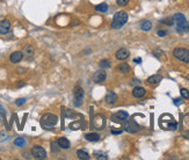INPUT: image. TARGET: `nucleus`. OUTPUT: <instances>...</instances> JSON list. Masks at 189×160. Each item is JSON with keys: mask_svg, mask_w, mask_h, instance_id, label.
<instances>
[{"mask_svg": "<svg viewBox=\"0 0 189 160\" xmlns=\"http://www.w3.org/2000/svg\"><path fill=\"white\" fill-rule=\"evenodd\" d=\"M159 125L164 130H176L178 129V122L174 120V117L170 114L161 115L159 120Z\"/></svg>", "mask_w": 189, "mask_h": 160, "instance_id": "nucleus-1", "label": "nucleus"}, {"mask_svg": "<svg viewBox=\"0 0 189 160\" xmlns=\"http://www.w3.org/2000/svg\"><path fill=\"white\" fill-rule=\"evenodd\" d=\"M128 19L129 16L127 14V12L120 10L114 15L113 21H111V28L113 29H121L123 26L128 22Z\"/></svg>", "mask_w": 189, "mask_h": 160, "instance_id": "nucleus-2", "label": "nucleus"}, {"mask_svg": "<svg viewBox=\"0 0 189 160\" xmlns=\"http://www.w3.org/2000/svg\"><path fill=\"white\" fill-rule=\"evenodd\" d=\"M173 21L176 24V30L179 33H187V31H189V23L187 22V20H186L183 14H181V13L174 14L173 15Z\"/></svg>", "mask_w": 189, "mask_h": 160, "instance_id": "nucleus-3", "label": "nucleus"}, {"mask_svg": "<svg viewBox=\"0 0 189 160\" xmlns=\"http://www.w3.org/2000/svg\"><path fill=\"white\" fill-rule=\"evenodd\" d=\"M173 56L180 62L189 64V50L186 48H175L173 50Z\"/></svg>", "mask_w": 189, "mask_h": 160, "instance_id": "nucleus-4", "label": "nucleus"}, {"mask_svg": "<svg viewBox=\"0 0 189 160\" xmlns=\"http://www.w3.org/2000/svg\"><path fill=\"white\" fill-rule=\"evenodd\" d=\"M57 122H58V117H57L55 114H50V113L44 114L42 116V118H41L42 125L47 126V128H52V126H55L57 124Z\"/></svg>", "mask_w": 189, "mask_h": 160, "instance_id": "nucleus-5", "label": "nucleus"}, {"mask_svg": "<svg viewBox=\"0 0 189 160\" xmlns=\"http://www.w3.org/2000/svg\"><path fill=\"white\" fill-rule=\"evenodd\" d=\"M73 97H74V106H81L82 100H84V89L80 86H76L73 88Z\"/></svg>", "mask_w": 189, "mask_h": 160, "instance_id": "nucleus-6", "label": "nucleus"}, {"mask_svg": "<svg viewBox=\"0 0 189 160\" xmlns=\"http://www.w3.org/2000/svg\"><path fill=\"white\" fill-rule=\"evenodd\" d=\"M30 152L35 159H45L47 158V151L40 145H35Z\"/></svg>", "mask_w": 189, "mask_h": 160, "instance_id": "nucleus-7", "label": "nucleus"}, {"mask_svg": "<svg viewBox=\"0 0 189 160\" xmlns=\"http://www.w3.org/2000/svg\"><path fill=\"white\" fill-rule=\"evenodd\" d=\"M129 56H130V51L125 48L118 49L117 51H116V53H115V57L118 60H125L127 58H129Z\"/></svg>", "mask_w": 189, "mask_h": 160, "instance_id": "nucleus-8", "label": "nucleus"}, {"mask_svg": "<svg viewBox=\"0 0 189 160\" xmlns=\"http://www.w3.org/2000/svg\"><path fill=\"white\" fill-rule=\"evenodd\" d=\"M106 78H107L106 72H104L103 70H99V71H96V72L93 74V81L96 84H101L106 80Z\"/></svg>", "mask_w": 189, "mask_h": 160, "instance_id": "nucleus-9", "label": "nucleus"}, {"mask_svg": "<svg viewBox=\"0 0 189 160\" xmlns=\"http://www.w3.org/2000/svg\"><path fill=\"white\" fill-rule=\"evenodd\" d=\"M124 129L128 131V132H130V133H135V132L141 130V126L138 125L135 121H128L127 124H125V126H124Z\"/></svg>", "mask_w": 189, "mask_h": 160, "instance_id": "nucleus-10", "label": "nucleus"}, {"mask_svg": "<svg viewBox=\"0 0 189 160\" xmlns=\"http://www.w3.org/2000/svg\"><path fill=\"white\" fill-rule=\"evenodd\" d=\"M111 118H113L114 121H121V122L127 121L129 118V114L127 112H124V110H120L116 114H114Z\"/></svg>", "mask_w": 189, "mask_h": 160, "instance_id": "nucleus-11", "label": "nucleus"}, {"mask_svg": "<svg viewBox=\"0 0 189 160\" xmlns=\"http://www.w3.org/2000/svg\"><path fill=\"white\" fill-rule=\"evenodd\" d=\"M10 30V22L8 20H2L0 22V34L6 35Z\"/></svg>", "mask_w": 189, "mask_h": 160, "instance_id": "nucleus-12", "label": "nucleus"}, {"mask_svg": "<svg viewBox=\"0 0 189 160\" xmlns=\"http://www.w3.org/2000/svg\"><path fill=\"white\" fill-rule=\"evenodd\" d=\"M22 58H23V53H22V51H15V52H13L10 56V60L14 64L21 62Z\"/></svg>", "mask_w": 189, "mask_h": 160, "instance_id": "nucleus-13", "label": "nucleus"}, {"mask_svg": "<svg viewBox=\"0 0 189 160\" xmlns=\"http://www.w3.org/2000/svg\"><path fill=\"white\" fill-rule=\"evenodd\" d=\"M57 144L58 146L63 149V150H67V149H70V146H71V143L70 141L65 138V137H61V138H58V141H57Z\"/></svg>", "mask_w": 189, "mask_h": 160, "instance_id": "nucleus-14", "label": "nucleus"}, {"mask_svg": "<svg viewBox=\"0 0 189 160\" xmlns=\"http://www.w3.org/2000/svg\"><path fill=\"white\" fill-rule=\"evenodd\" d=\"M146 94V91H145V88L141 87V86H136V87L133 88L132 91V95L135 97H137V99H141L143 97L144 95Z\"/></svg>", "mask_w": 189, "mask_h": 160, "instance_id": "nucleus-15", "label": "nucleus"}, {"mask_svg": "<svg viewBox=\"0 0 189 160\" xmlns=\"http://www.w3.org/2000/svg\"><path fill=\"white\" fill-rule=\"evenodd\" d=\"M116 101H117V95H116V93L108 92L106 94V102H107L108 105H114Z\"/></svg>", "mask_w": 189, "mask_h": 160, "instance_id": "nucleus-16", "label": "nucleus"}, {"mask_svg": "<svg viewBox=\"0 0 189 160\" xmlns=\"http://www.w3.org/2000/svg\"><path fill=\"white\" fill-rule=\"evenodd\" d=\"M161 80H162V77L160 74H153V76L147 78V83L150 85H157V84L160 83Z\"/></svg>", "mask_w": 189, "mask_h": 160, "instance_id": "nucleus-17", "label": "nucleus"}, {"mask_svg": "<svg viewBox=\"0 0 189 160\" xmlns=\"http://www.w3.org/2000/svg\"><path fill=\"white\" fill-rule=\"evenodd\" d=\"M85 138L88 142H99L100 135L99 133H96V132H90V133H87V135H86Z\"/></svg>", "mask_w": 189, "mask_h": 160, "instance_id": "nucleus-18", "label": "nucleus"}, {"mask_svg": "<svg viewBox=\"0 0 189 160\" xmlns=\"http://www.w3.org/2000/svg\"><path fill=\"white\" fill-rule=\"evenodd\" d=\"M34 52H35L34 47H33V45H30V44L26 45V47L23 48V50H22V53H23V55H26V56H28V57H32V56L34 55Z\"/></svg>", "mask_w": 189, "mask_h": 160, "instance_id": "nucleus-19", "label": "nucleus"}, {"mask_svg": "<svg viewBox=\"0 0 189 160\" xmlns=\"http://www.w3.org/2000/svg\"><path fill=\"white\" fill-rule=\"evenodd\" d=\"M117 70L120 73H128L130 71V65L128 63H122L118 65Z\"/></svg>", "mask_w": 189, "mask_h": 160, "instance_id": "nucleus-20", "label": "nucleus"}, {"mask_svg": "<svg viewBox=\"0 0 189 160\" xmlns=\"http://www.w3.org/2000/svg\"><path fill=\"white\" fill-rule=\"evenodd\" d=\"M141 29L143 31H150L152 29V22L151 21H143L142 24H141Z\"/></svg>", "mask_w": 189, "mask_h": 160, "instance_id": "nucleus-21", "label": "nucleus"}, {"mask_svg": "<svg viewBox=\"0 0 189 160\" xmlns=\"http://www.w3.org/2000/svg\"><path fill=\"white\" fill-rule=\"evenodd\" d=\"M77 155L80 160H88L90 159V154L86 152L85 150H78L77 151Z\"/></svg>", "mask_w": 189, "mask_h": 160, "instance_id": "nucleus-22", "label": "nucleus"}, {"mask_svg": "<svg viewBox=\"0 0 189 160\" xmlns=\"http://www.w3.org/2000/svg\"><path fill=\"white\" fill-rule=\"evenodd\" d=\"M95 10H98V12H102V13H104V12H107L108 10V5L107 4H100V5H96L95 6Z\"/></svg>", "mask_w": 189, "mask_h": 160, "instance_id": "nucleus-23", "label": "nucleus"}, {"mask_svg": "<svg viewBox=\"0 0 189 160\" xmlns=\"http://www.w3.org/2000/svg\"><path fill=\"white\" fill-rule=\"evenodd\" d=\"M99 66L101 68H110V62L108 59H102V60H100Z\"/></svg>", "mask_w": 189, "mask_h": 160, "instance_id": "nucleus-24", "label": "nucleus"}, {"mask_svg": "<svg viewBox=\"0 0 189 160\" xmlns=\"http://www.w3.org/2000/svg\"><path fill=\"white\" fill-rule=\"evenodd\" d=\"M180 93H181V96H182V99H186V100H188V99H189V91L187 89V88H181Z\"/></svg>", "mask_w": 189, "mask_h": 160, "instance_id": "nucleus-25", "label": "nucleus"}, {"mask_svg": "<svg viewBox=\"0 0 189 160\" xmlns=\"http://www.w3.org/2000/svg\"><path fill=\"white\" fill-rule=\"evenodd\" d=\"M59 146H58V144H57V142H52L51 143V151L53 152V153H58L59 152Z\"/></svg>", "mask_w": 189, "mask_h": 160, "instance_id": "nucleus-26", "label": "nucleus"}, {"mask_svg": "<svg viewBox=\"0 0 189 160\" xmlns=\"http://www.w3.org/2000/svg\"><path fill=\"white\" fill-rule=\"evenodd\" d=\"M14 144H15V145H16V146H23L24 144H26V142H24L23 138H21V137H19V138H15Z\"/></svg>", "mask_w": 189, "mask_h": 160, "instance_id": "nucleus-27", "label": "nucleus"}, {"mask_svg": "<svg viewBox=\"0 0 189 160\" xmlns=\"http://www.w3.org/2000/svg\"><path fill=\"white\" fill-rule=\"evenodd\" d=\"M94 155H95V158H96V159H103V160L108 159V155L104 154V153H98V152H95Z\"/></svg>", "mask_w": 189, "mask_h": 160, "instance_id": "nucleus-28", "label": "nucleus"}, {"mask_svg": "<svg viewBox=\"0 0 189 160\" xmlns=\"http://www.w3.org/2000/svg\"><path fill=\"white\" fill-rule=\"evenodd\" d=\"M160 22H161V23L168 24V26H173V23H174V21H173V18H170V19H165V20H161Z\"/></svg>", "mask_w": 189, "mask_h": 160, "instance_id": "nucleus-29", "label": "nucleus"}, {"mask_svg": "<svg viewBox=\"0 0 189 160\" xmlns=\"http://www.w3.org/2000/svg\"><path fill=\"white\" fill-rule=\"evenodd\" d=\"M157 34H158V36H160V37H165V36H167L168 31H167V30H164V29H160L157 31Z\"/></svg>", "mask_w": 189, "mask_h": 160, "instance_id": "nucleus-30", "label": "nucleus"}, {"mask_svg": "<svg viewBox=\"0 0 189 160\" xmlns=\"http://www.w3.org/2000/svg\"><path fill=\"white\" fill-rule=\"evenodd\" d=\"M26 101H27V100H26L24 97H21V99H18V100L15 101V105L20 107V106H22V105H24V103H26Z\"/></svg>", "mask_w": 189, "mask_h": 160, "instance_id": "nucleus-31", "label": "nucleus"}, {"mask_svg": "<svg viewBox=\"0 0 189 160\" xmlns=\"http://www.w3.org/2000/svg\"><path fill=\"white\" fill-rule=\"evenodd\" d=\"M128 2H129V0H116V4H117L118 6H121V7L125 6Z\"/></svg>", "mask_w": 189, "mask_h": 160, "instance_id": "nucleus-32", "label": "nucleus"}, {"mask_svg": "<svg viewBox=\"0 0 189 160\" xmlns=\"http://www.w3.org/2000/svg\"><path fill=\"white\" fill-rule=\"evenodd\" d=\"M131 85H133V86H139L141 85V80L139 79H136V78H133V79H131Z\"/></svg>", "mask_w": 189, "mask_h": 160, "instance_id": "nucleus-33", "label": "nucleus"}, {"mask_svg": "<svg viewBox=\"0 0 189 160\" xmlns=\"http://www.w3.org/2000/svg\"><path fill=\"white\" fill-rule=\"evenodd\" d=\"M181 102H182V99H174V105L176 106H179Z\"/></svg>", "mask_w": 189, "mask_h": 160, "instance_id": "nucleus-34", "label": "nucleus"}, {"mask_svg": "<svg viewBox=\"0 0 189 160\" xmlns=\"http://www.w3.org/2000/svg\"><path fill=\"white\" fill-rule=\"evenodd\" d=\"M111 133H114V135H120V133H122V130H111Z\"/></svg>", "mask_w": 189, "mask_h": 160, "instance_id": "nucleus-35", "label": "nucleus"}, {"mask_svg": "<svg viewBox=\"0 0 189 160\" xmlns=\"http://www.w3.org/2000/svg\"><path fill=\"white\" fill-rule=\"evenodd\" d=\"M135 63H142V58H135L133 59Z\"/></svg>", "mask_w": 189, "mask_h": 160, "instance_id": "nucleus-36", "label": "nucleus"}, {"mask_svg": "<svg viewBox=\"0 0 189 160\" xmlns=\"http://www.w3.org/2000/svg\"><path fill=\"white\" fill-rule=\"evenodd\" d=\"M19 85H18V87H21V86H23V85H24V83H23V81H19Z\"/></svg>", "mask_w": 189, "mask_h": 160, "instance_id": "nucleus-37", "label": "nucleus"}, {"mask_svg": "<svg viewBox=\"0 0 189 160\" xmlns=\"http://www.w3.org/2000/svg\"><path fill=\"white\" fill-rule=\"evenodd\" d=\"M186 79H187V81H189V74L187 76V77H186Z\"/></svg>", "mask_w": 189, "mask_h": 160, "instance_id": "nucleus-38", "label": "nucleus"}]
</instances>
